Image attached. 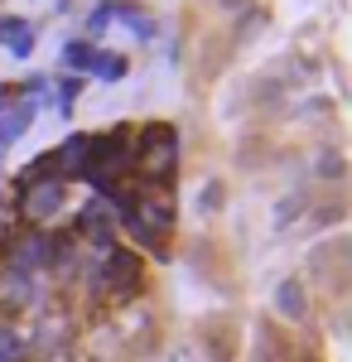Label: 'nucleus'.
Here are the masks:
<instances>
[{"label":"nucleus","instance_id":"9d476101","mask_svg":"<svg viewBox=\"0 0 352 362\" xmlns=\"http://www.w3.org/2000/svg\"><path fill=\"white\" fill-rule=\"evenodd\" d=\"M126 68H131V63H126L121 54H97L87 73H92V78H102V83H121V78H126Z\"/></svg>","mask_w":352,"mask_h":362},{"label":"nucleus","instance_id":"f257e3e1","mask_svg":"<svg viewBox=\"0 0 352 362\" xmlns=\"http://www.w3.org/2000/svg\"><path fill=\"white\" fill-rule=\"evenodd\" d=\"M82 276H87V290L102 300H131L140 290V256L131 247H107L82 266Z\"/></svg>","mask_w":352,"mask_h":362},{"label":"nucleus","instance_id":"423d86ee","mask_svg":"<svg viewBox=\"0 0 352 362\" xmlns=\"http://www.w3.org/2000/svg\"><path fill=\"white\" fill-rule=\"evenodd\" d=\"M34 300H39V280L5 266V271H0V309H29Z\"/></svg>","mask_w":352,"mask_h":362},{"label":"nucleus","instance_id":"1a4fd4ad","mask_svg":"<svg viewBox=\"0 0 352 362\" xmlns=\"http://www.w3.org/2000/svg\"><path fill=\"white\" fill-rule=\"evenodd\" d=\"M275 309L285 314V319H304L309 305H304V290H299V280H285L280 290H275Z\"/></svg>","mask_w":352,"mask_h":362},{"label":"nucleus","instance_id":"f03ea898","mask_svg":"<svg viewBox=\"0 0 352 362\" xmlns=\"http://www.w3.org/2000/svg\"><path fill=\"white\" fill-rule=\"evenodd\" d=\"M63 203H68V184L49 174V160L39 155L34 165L20 174V218L29 227H44L49 218L63 213Z\"/></svg>","mask_w":352,"mask_h":362},{"label":"nucleus","instance_id":"6e6552de","mask_svg":"<svg viewBox=\"0 0 352 362\" xmlns=\"http://www.w3.org/2000/svg\"><path fill=\"white\" fill-rule=\"evenodd\" d=\"M0 44H5V54L29 58L34 54V25L20 20V15H5V20H0Z\"/></svg>","mask_w":352,"mask_h":362},{"label":"nucleus","instance_id":"20e7f679","mask_svg":"<svg viewBox=\"0 0 352 362\" xmlns=\"http://www.w3.org/2000/svg\"><path fill=\"white\" fill-rule=\"evenodd\" d=\"M54 247H58V237H49L44 227H25V232L10 242V256H5V266H10V271H20V276L54 271Z\"/></svg>","mask_w":352,"mask_h":362},{"label":"nucleus","instance_id":"ddd939ff","mask_svg":"<svg viewBox=\"0 0 352 362\" xmlns=\"http://www.w3.org/2000/svg\"><path fill=\"white\" fill-rule=\"evenodd\" d=\"M92 58H97V49H92L87 39H73V44L63 49V63H68L73 73H87V68H92Z\"/></svg>","mask_w":352,"mask_h":362},{"label":"nucleus","instance_id":"4468645a","mask_svg":"<svg viewBox=\"0 0 352 362\" xmlns=\"http://www.w3.org/2000/svg\"><path fill=\"white\" fill-rule=\"evenodd\" d=\"M78 92H82V78H68V83H58V112H63V116L73 112V102H78Z\"/></svg>","mask_w":352,"mask_h":362},{"label":"nucleus","instance_id":"2eb2a0df","mask_svg":"<svg viewBox=\"0 0 352 362\" xmlns=\"http://www.w3.org/2000/svg\"><path fill=\"white\" fill-rule=\"evenodd\" d=\"M111 20H116V10H111V5H97V10L87 15V34H102Z\"/></svg>","mask_w":352,"mask_h":362},{"label":"nucleus","instance_id":"9b49d317","mask_svg":"<svg viewBox=\"0 0 352 362\" xmlns=\"http://www.w3.org/2000/svg\"><path fill=\"white\" fill-rule=\"evenodd\" d=\"M116 10V20H126L136 39H155V20L150 15H140V5H111Z\"/></svg>","mask_w":352,"mask_h":362},{"label":"nucleus","instance_id":"f8f14e48","mask_svg":"<svg viewBox=\"0 0 352 362\" xmlns=\"http://www.w3.org/2000/svg\"><path fill=\"white\" fill-rule=\"evenodd\" d=\"M25 334L20 329H10V324H0V362H25Z\"/></svg>","mask_w":352,"mask_h":362},{"label":"nucleus","instance_id":"0eeeda50","mask_svg":"<svg viewBox=\"0 0 352 362\" xmlns=\"http://www.w3.org/2000/svg\"><path fill=\"white\" fill-rule=\"evenodd\" d=\"M34 112H39V102H34V97L0 107V150H5V145H15V140L25 136V126L34 121Z\"/></svg>","mask_w":352,"mask_h":362},{"label":"nucleus","instance_id":"39448f33","mask_svg":"<svg viewBox=\"0 0 352 362\" xmlns=\"http://www.w3.org/2000/svg\"><path fill=\"white\" fill-rule=\"evenodd\" d=\"M87 140H92V136L73 131V136L63 140L54 155H44V160H49V174H54V179H63V184H68V179H82V174H87Z\"/></svg>","mask_w":352,"mask_h":362},{"label":"nucleus","instance_id":"7ed1b4c3","mask_svg":"<svg viewBox=\"0 0 352 362\" xmlns=\"http://www.w3.org/2000/svg\"><path fill=\"white\" fill-rule=\"evenodd\" d=\"M131 165L140 169L145 184L169 179L174 165H179V131H174V126H160V121L140 126V136L131 140Z\"/></svg>","mask_w":352,"mask_h":362}]
</instances>
